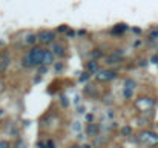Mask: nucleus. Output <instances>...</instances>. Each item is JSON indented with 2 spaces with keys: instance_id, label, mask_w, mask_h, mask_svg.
Segmentation results:
<instances>
[{
  "instance_id": "11",
  "label": "nucleus",
  "mask_w": 158,
  "mask_h": 148,
  "mask_svg": "<svg viewBox=\"0 0 158 148\" xmlns=\"http://www.w3.org/2000/svg\"><path fill=\"white\" fill-rule=\"evenodd\" d=\"M126 29H128V26H126V25H123V23H121V25H118V26H115V28H114V29H112V34H121V33H123V31H126Z\"/></svg>"
},
{
  "instance_id": "23",
  "label": "nucleus",
  "mask_w": 158,
  "mask_h": 148,
  "mask_svg": "<svg viewBox=\"0 0 158 148\" xmlns=\"http://www.w3.org/2000/svg\"><path fill=\"white\" fill-rule=\"evenodd\" d=\"M152 62H153V63H158V56H153L152 57Z\"/></svg>"
},
{
  "instance_id": "9",
  "label": "nucleus",
  "mask_w": 158,
  "mask_h": 148,
  "mask_svg": "<svg viewBox=\"0 0 158 148\" xmlns=\"http://www.w3.org/2000/svg\"><path fill=\"white\" fill-rule=\"evenodd\" d=\"M52 53L57 54V56H65V49H63V46L61 45H57V43L52 46Z\"/></svg>"
},
{
  "instance_id": "3",
  "label": "nucleus",
  "mask_w": 158,
  "mask_h": 148,
  "mask_svg": "<svg viewBox=\"0 0 158 148\" xmlns=\"http://www.w3.org/2000/svg\"><path fill=\"white\" fill-rule=\"evenodd\" d=\"M37 39L40 40L42 43H51L52 40H54V33L52 31H40L38 35H37Z\"/></svg>"
},
{
  "instance_id": "24",
  "label": "nucleus",
  "mask_w": 158,
  "mask_h": 148,
  "mask_svg": "<svg viewBox=\"0 0 158 148\" xmlns=\"http://www.w3.org/2000/svg\"><path fill=\"white\" fill-rule=\"evenodd\" d=\"M3 113H5V111H3L2 108H0V117H2V116H3Z\"/></svg>"
},
{
  "instance_id": "10",
  "label": "nucleus",
  "mask_w": 158,
  "mask_h": 148,
  "mask_svg": "<svg viewBox=\"0 0 158 148\" xmlns=\"http://www.w3.org/2000/svg\"><path fill=\"white\" fill-rule=\"evenodd\" d=\"M54 62V53H51V51H46L45 53V60H43V63H52Z\"/></svg>"
},
{
  "instance_id": "12",
  "label": "nucleus",
  "mask_w": 158,
  "mask_h": 148,
  "mask_svg": "<svg viewBox=\"0 0 158 148\" xmlns=\"http://www.w3.org/2000/svg\"><path fill=\"white\" fill-rule=\"evenodd\" d=\"M88 70H89V73H95V71L98 70L97 62H91V63H88Z\"/></svg>"
},
{
  "instance_id": "15",
  "label": "nucleus",
  "mask_w": 158,
  "mask_h": 148,
  "mask_svg": "<svg viewBox=\"0 0 158 148\" xmlns=\"http://www.w3.org/2000/svg\"><path fill=\"white\" fill-rule=\"evenodd\" d=\"M132 94H134V89L124 88V97H126V99H130V97H132Z\"/></svg>"
},
{
  "instance_id": "8",
  "label": "nucleus",
  "mask_w": 158,
  "mask_h": 148,
  "mask_svg": "<svg viewBox=\"0 0 158 148\" xmlns=\"http://www.w3.org/2000/svg\"><path fill=\"white\" fill-rule=\"evenodd\" d=\"M8 63H9V56H8V54H5V56L2 57V59H0V71L6 70Z\"/></svg>"
},
{
  "instance_id": "20",
  "label": "nucleus",
  "mask_w": 158,
  "mask_h": 148,
  "mask_svg": "<svg viewBox=\"0 0 158 148\" xmlns=\"http://www.w3.org/2000/svg\"><path fill=\"white\" fill-rule=\"evenodd\" d=\"M68 104H69L68 97H66V96H63V97H61V105H63V106H68Z\"/></svg>"
},
{
  "instance_id": "4",
  "label": "nucleus",
  "mask_w": 158,
  "mask_h": 148,
  "mask_svg": "<svg viewBox=\"0 0 158 148\" xmlns=\"http://www.w3.org/2000/svg\"><path fill=\"white\" fill-rule=\"evenodd\" d=\"M115 73L114 71H98L97 73V79L100 82H106V80H111V79H115Z\"/></svg>"
},
{
  "instance_id": "5",
  "label": "nucleus",
  "mask_w": 158,
  "mask_h": 148,
  "mask_svg": "<svg viewBox=\"0 0 158 148\" xmlns=\"http://www.w3.org/2000/svg\"><path fill=\"white\" fill-rule=\"evenodd\" d=\"M137 105H138V108H151V106L153 105V100L149 99V97H143L137 102Z\"/></svg>"
},
{
  "instance_id": "16",
  "label": "nucleus",
  "mask_w": 158,
  "mask_h": 148,
  "mask_svg": "<svg viewBox=\"0 0 158 148\" xmlns=\"http://www.w3.org/2000/svg\"><path fill=\"white\" fill-rule=\"evenodd\" d=\"M35 40H38L37 37H35V35H32V34H29L28 37H26V43H34Z\"/></svg>"
},
{
  "instance_id": "6",
  "label": "nucleus",
  "mask_w": 158,
  "mask_h": 148,
  "mask_svg": "<svg viewBox=\"0 0 158 148\" xmlns=\"http://www.w3.org/2000/svg\"><path fill=\"white\" fill-rule=\"evenodd\" d=\"M86 133H88V136L95 137V136H98V133H100V128H98L97 125H94V123H89L88 128H86Z\"/></svg>"
},
{
  "instance_id": "7",
  "label": "nucleus",
  "mask_w": 158,
  "mask_h": 148,
  "mask_svg": "<svg viewBox=\"0 0 158 148\" xmlns=\"http://www.w3.org/2000/svg\"><path fill=\"white\" fill-rule=\"evenodd\" d=\"M120 57H121V53L117 51L115 54H112V56L107 57V63H118V62H120Z\"/></svg>"
},
{
  "instance_id": "18",
  "label": "nucleus",
  "mask_w": 158,
  "mask_h": 148,
  "mask_svg": "<svg viewBox=\"0 0 158 148\" xmlns=\"http://www.w3.org/2000/svg\"><path fill=\"white\" fill-rule=\"evenodd\" d=\"M72 130H74V131H80V130H82V125H80V122H74V125H72Z\"/></svg>"
},
{
  "instance_id": "19",
  "label": "nucleus",
  "mask_w": 158,
  "mask_h": 148,
  "mask_svg": "<svg viewBox=\"0 0 158 148\" xmlns=\"http://www.w3.org/2000/svg\"><path fill=\"white\" fill-rule=\"evenodd\" d=\"M0 148H11V145L6 140H0Z\"/></svg>"
},
{
  "instance_id": "2",
  "label": "nucleus",
  "mask_w": 158,
  "mask_h": 148,
  "mask_svg": "<svg viewBox=\"0 0 158 148\" xmlns=\"http://www.w3.org/2000/svg\"><path fill=\"white\" fill-rule=\"evenodd\" d=\"M138 139H140V142L147 143V145H155V143H158V134L151 133V131H144V133H141Z\"/></svg>"
},
{
  "instance_id": "13",
  "label": "nucleus",
  "mask_w": 158,
  "mask_h": 148,
  "mask_svg": "<svg viewBox=\"0 0 158 148\" xmlns=\"http://www.w3.org/2000/svg\"><path fill=\"white\" fill-rule=\"evenodd\" d=\"M124 88H130V89H134V88H135V82H134L132 79H128V80L124 82Z\"/></svg>"
},
{
  "instance_id": "21",
  "label": "nucleus",
  "mask_w": 158,
  "mask_h": 148,
  "mask_svg": "<svg viewBox=\"0 0 158 148\" xmlns=\"http://www.w3.org/2000/svg\"><path fill=\"white\" fill-rule=\"evenodd\" d=\"M46 148H55V145H54L52 140H48V142H46Z\"/></svg>"
},
{
  "instance_id": "25",
  "label": "nucleus",
  "mask_w": 158,
  "mask_h": 148,
  "mask_svg": "<svg viewBox=\"0 0 158 148\" xmlns=\"http://www.w3.org/2000/svg\"><path fill=\"white\" fill-rule=\"evenodd\" d=\"M82 148H91V147H89V145H84V147H82Z\"/></svg>"
},
{
  "instance_id": "17",
  "label": "nucleus",
  "mask_w": 158,
  "mask_h": 148,
  "mask_svg": "<svg viewBox=\"0 0 158 148\" xmlns=\"http://www.w3.org/2000/svg\"><path fill=\"white\" fill-rule=\"evenodd\" d=\"M16 148H28V145H26V142H23V140H19L16 143Z\"/></svg>"
},
{
  "instance_id": "1",
  "label": "nucleus",
  "mask_w": 158,
  "mask_h": 148,
  "mask_svg": "<svg viewBox=\"0 0 158 148\" xmlns=\"http://www.w3.org/2000/svg\"><path fill=\"white\" fill-rule=\"evenodd\" d=\"M45 53H46V51H43V49H40V48H32V49L29 51V54L25 56L23 66H28V68H31V66H35V65L43 63V60H45Z\"/></svg>"
},
{
  "instance_id": "22",
  "label": "nucleus",
  "mask_w": 158,
  "mask_h": 148,
  "mask_svg": "<svg viewBox=\"0 0 158 148\" xmlns=\"http://www.w3.org/2000/svg\"><path fill=\"white\" fill-rule=\"evenodd\" d=\"M92 56H94V57H98V56H101V53H100V51H94Z\"/></svg>"
},
{
  "instance_id": "14",
  "label": "nucleus",
  "mask_w": 158,
  "mask_h": 148,
  "mask_svg": "<svg viewBox=\"0 0 158 148\" xmlns=\"http://www.w3.org/2000/svg\"><path fill=\"white\" fill-rule=\"evenodd\" d=\"M121 134H123V136H130V134H132V128H130V127H124L123 130H121Z\"/></svg>"
},
{
  "instance_id": "26",
  "label": "nucleus",
  "mask_w": 158,
  "mask_h": 148,
  "mask_svg": "<svg viewBox=\"0 0 158 148\" xmlns=\"http://www.w3.org/2000/svg\"><path fill=\"white\" fill-rule=\"evenodd\" d=\"M71 148H82V147H77V145H74V147H71Z\"/></svg>"
}]
</instances>
